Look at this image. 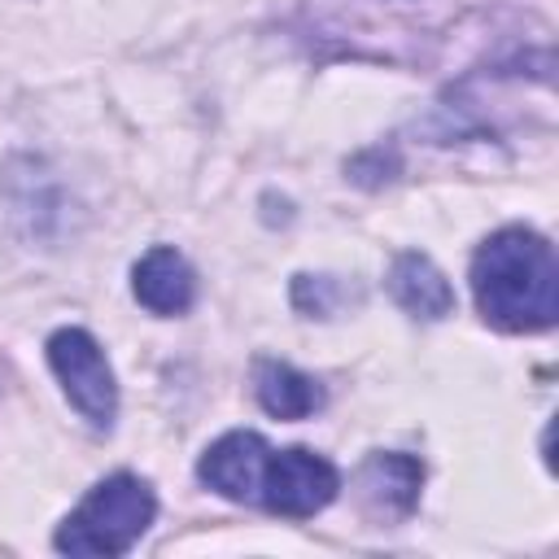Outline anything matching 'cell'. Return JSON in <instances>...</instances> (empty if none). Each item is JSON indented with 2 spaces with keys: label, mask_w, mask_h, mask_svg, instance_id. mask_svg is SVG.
<instances>
[{
  "label": "cell",
  "mask_w": 559,
  "mask_h": 559,
  "mask_svg": "<svg viewBox=\"0 0 559 559\" xmlns=\"http://www.w3.org/2000/svg\"><path fill=\"white\" fill-rule=\"evenodd\" d=\"M389 293H393V301L411 319H424V323H437V319H445L454 310L450 280L424 253H397L393 258V266H389Z\"/></svg>",
  "instance_id": "cell-8"
},
{
  "label": "cell",
  "mask_w": 559,
  "mask_h": 559,
  "mask_svg": "<svg viewBox=\"0 0 559 559\" xmlns=\"http://www.w3.org/2000/svg\"><path fill=\"white\" fill-rule=\"evenodd\" d=\"M271 445L258 432H223L197 463V476L227 502H258V480Z\"/></svg>",
  "instance_id": "cell-5"
},
{
  "label": "cell",
  "mask_w": 559,
  "mask_h": 559,
  "mask_svg": "<svg viewBox=\"0 0 559 559\" xmlns=\"http://www.w3.org/2000/svg\"><path fill=\"white\" fill-rule=\"evenodd\" d=\"M472 297L498 332H546L559 319V262L533 227L493 231L472 258Z\"/></svg>",
  "instance_id": "cell-1"
},
{
  "label": "cell",
  "mask_w": 559,
  "mask_h": 559,
  "mask_svg": "<svg viewBox=\"0 0 559 559\" xmlns=\"http://www.w3.org/2000/svg\"><path fill=\"white\" fill-rule=\"evenodd\" d=\"M341 301H345V284L332 275H297L293 280V306L310 319H332Z\"/></svg>",
  "instance_id": "cell-10"
},
{
  "label": "cell",
  "mask_w": 559,
  "mask_h": 559,
  "mask_svg": "<svg viewBox=\"0 0 559 559\" xmlns=\"http://www.w3.org/2000/svg\"><path fill=\"white\" fill-rule=\"evenodd\" d=\"M424 485V467L411 454H371L358 467V493L362 507L380 520H402L415 511Z\"/></svg>",
  "instance_id": "cell-7"
},
{
  "label": "cell",
  "mask_w": 559,
  "mask_h": 559,
  "mask_svg": "<svg viewBox=\"0 0 559 559\" xmlns=\"http://www.w3.org/2000/svg\"><path fill=\"white\" fill-rule=\"evenodd\" d=\"M131 293L144 310L170 319V314H183L197 301V275H192V266L179 249L153 245L131 271Z\"/></svg>",
  "instance_id": "cell-6"
},
{
  "label": "cell",
  "mask_w": 559,
  "mask_h": 559,
  "mask_svg": "<svg viewBox=\"0 0 559 559\" xmlns=\"http://www.w3.org/2000/svg\"><path fill=\"white\" fill-rule=\"evenodd\" d=\"M336 489H341V472L323 454L306 445H288L266 454L262 480H258V507H266L271 515L310 520L336 498Z\"/></svg>",
  "instance_id": "cell-4"
},
{
  "label": "cell",
  "mask_w": 559,
  "mask_h": 559,
  "mask_svg": "<svg viewBox=\"0 0 559 559\" xmlns=\"http://www.w3.org/2000/svg\"><path fill=\"white\" fill-rule=\"evenodd\" d=\"M48 367L57 371L70 406L92 424V428H114L118 415V384L105 349L96 345L92 332L83 328H57L48 336Z\"/></svg>",
  "instance_id": "cell-3"
},
{
  "label": "cell",
  "mask_w": 559,
  "mask_h": 559,
  "mask_svg": "<svg viewBox=\"0 0 559 559\" xmlns=\"http://www.w3.org/2000/svg\"><path fill=\"white\" fill-rule=\"evenodd\" d=\"M253 393H258L262 411L275 419H306V415L323 411V402H328V393L314 376H306L288 362H275V358L253 362Z\"/></svg>",
  "instance_id": "cell-9"
},
{
  "label": "cell",
  "mask_w": 559,
  "mask_h": 559,
  "mask_svg": "<svg viewBox=\"0 0 559 559\" xmlns=\"http://www.w3.org/2000/svg\"><path fill=\"white\" fill-rule=\"evenodd\" d=\"M157 498L148 480L131 472H114L100 485L87 489V498L61 520L52 546L61 555H83V559H114L127 555L153 524Z\"/></svg>",
  "instance_id": "cell-2"
}]
</instances>
